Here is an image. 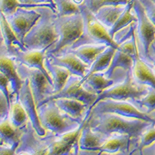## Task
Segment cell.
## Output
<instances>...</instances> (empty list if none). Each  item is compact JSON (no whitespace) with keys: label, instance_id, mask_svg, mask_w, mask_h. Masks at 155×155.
Listing matches in <instances>:
<instances>
[{"label":"cell","instance_id":"1","mask_svg":"<svg viewBox=\"0 0 155 155\" xmlns=\"http://www.w3.org/2000/svg\"><path fill=\"white\" fill-rule=\"evenodd\" d=\"M84 124L91 127L92 130L105 135L128 134L139 140L141 134L153 123L112 113H101L88 116Z\"/></svg>","mask_w":155,"mask_h":155},{"label":"cell","instance_id":"2","mask_svg":"<svg viewBox=\"0 0 155 155\" xmlns=\"http://www.w3.org/2000/svg\"><path fill=\"white\" fill-rule=\"evenodd\" d=\"M41 13V17L25 36L23 44L27 50H41L51 48L58 40L54 27L56 12L49 6L36 8Z\"/></svg>","mask_w":155,"mask_h":155},{"label":"cell","instance_id":"3","mask_svg":"<svg viewBox=\"0 0 155 155\" xmlns=\"http://www.w3.org/2000/svg\"><path fill=\"white\" fill-rule=\"evenodd\" d=\"M133 8L137 18L134 27L137 54L145 64L154 70L150 52L155 41V26L148 17L140 0L133 1Z\"/></svg>","mask_w":155,"mask_h":155},{"label":"cell","instance_id":"4","mask_svg":"<svg viewBox=\"0 0 155 155\" xmlns=\"http://www.w3.org/2000/svg\"><path fill=\"white\" fill-rule=\"evenodd\" d=\"M37 109L41 126L55 137L74 130L84 124L62 111L54 100L44 102Z\"/></svg>","mask_w":155,"mask_h":155},{"label":"cell","instance_id":"5","mask_svg":"<svg viewBox=\"0 0 155 155\" xmlns=\"http://www.w3.org/2000/svg\"><path fill=\"white\" fill-rule=\"evenodd\" d=\"M81 12L84 21L82 34L77 41L66 48H76L85 44H106L118 49L120 44L110 37L107 29L96 19L85 2L81 4Z\"/></svg>","mask_w":155,"mask_h":155},{"label":"cell","instance_id":"6","mask_svg":"<svg viewBox=\"0 0 155 155\" xmlns=\"http://www.w3.org/2000/svg\"><path fill=\"white\" fill-rule=\"evenodd\" d=\"M54 27L58 35V40L47 53L56 54L62 49L72 45L81 37L84 27L81 12L70 16H56Z\"/></svg>","mask_w":155,"mask_h":155},{"label":"cell","instance_id":"7","mask_svg":"<svg viewBox=\"0 0 155 155\" xmlns=\"http://www.w3.org/2000/svg\"><path fill=\"white\" fill-rule=\"evenodd\" d=\"M148 90H149V86L141 85L135 81L133 76L132 69L128 70L127 72V76L124 81L104 90L99 95H97L96 100L87 113L86 119L91 109L102 99H113L116 100L130 101L134 102L142 99L144 95H146L148 92Z\"/></svg>","mask_w":155,"mask_h":155},{"label":"cell","instance_id":"8","mask_svg":"<svg viewBox=\"0 0 155 155\" xmlns=\"http://www.w3.org/2000/svg\"><path fill=\"white\" fill-rule=\"evenodd\" d=\"M101 113H112L120 116L147 120L155 124V119L140 109L137 106L130 101L116 100L113 99H102L91 109L88 115ZM87 117V118H88ZM87 120V119H86Z\"/></svg>","mask_w":155,"mask_h":155},{"label":"cell","instance_id":"9","mask_svg":"<svg viewBox=\"0 0 155 155\" xmlns=\"http://www.w3.org/2000/svg\"><path fill=\"white\" fill-rule=\"evenodd\" d=\"M16 69L22 79H28L34 101L38 106L44 99L54 94V86L44 75V73L37 68L27 67L23 64L16 62Z\"/></svg>","mask_w":155,"mask_h":155},{"label":"cell","instance_id":"10","mask_svg":"<svg viewBox=\"0 0 155 155\" xmlns=\"http://www.w3.org/2000/svg\"><path fill=\"white\" fill-rule=\"evenodd\" d=\"M58 98H68V99L79 100L84 102L87 106H88V107H89L88 110H89L90 108L92 107L94 102L96 100L97 94L90 92L89 90H88L84 86V85L81 82V78L75 75V74H71L68 78L67 81L64 84L63 88L59 92L53 94L50 97L47 98L46 99H44L42 102H41L37 106V108L47 101L53 100V99H58Z\"/></svg>","mask_w":155,"mask_h":155},{"label":"cell","instance_id":"11","mask_svg":"<svg viewBox=\"0 0 155 155\" xmlns=\"http://www.w3.org/2000/svg\"><path fill=\"white\" fill-rule=\"evenodd\" d=\"M36 8L19 7L12 14L5 16L11 28L22 44L25 36L41 17V13Z\"/></svg>","mask_w":155,"mask_h":155},{"label":"cell","instance_id":"12","mask_svg":"<svg viewBox=\"0 0 155 155\" xmlns=\"http://www.w3.org/2000/svg\"><path fill=\"white\" fill-rule=\"evenodd\" d=\"M48 49L50 48H46L41 50H23L18 46H13L11 49L8 50V52L16 62L23 64L27 67L37 68L42 71L44 75L48 78L50 82L53 85L51 76L44 67V58Z\"/></svg>","mask_w":155,"mask_h":155},{"label":"cell","instance_id":"13","mask_svg":"<svg viewBox=\"0 0 155 155\" xmlns=\"http://www.w3.org/2000/svg\"><path fill=\"white\" fill-rule=\"evenodd\" d=\"M36 134L37 133L29 120L23 127L16 154H48V146L46 137L44 136L39 140L35 137Z\"/></svg>","mask_w":155,"mask_h":155},{"label":"cell","instance_id":"14","mask_svg":"<svg viewBox=\"0 0 155 155\" xmlns=\"http://www.w3.org/2000/svg\"><path fill=\"white\" fill-rule=\"evenodd\" d=\"M0 72L6 76L10 82L12 100L17 99L23 79L18 74L16 61L8 52L2 35L0 36Z\"/></svg>","mask_w":155,"mask_h":155},{"label":"cell","instance_id":"15","mask_svg":"<svg viewBox=\"0 0 155 155\" xmlns=\"http://www.w3.org/2000/svg\"><path fill=\"white\" fill-rule=\"evenodd\" d=\"M16 99H19L22 106L24 108L25 111L27 112L29 120L31 123L37 135L39 137H44L46 135V130L41 126V122L39 120L37 105H36L34 96L32 94L30 83L27 78L23 79L22 86L19 89L18 98Z\"/></svg>","mask_w":155,"mask_h":155},{"label":"cell","instance_id":"16","mask_svg":"<svg viewBox=\"0 0 155 155\" xmlns=\"http://www.w3.org/2000/svg\"><path fill=\"white\" fill-rule=\"evenodd\" d=\"M138 140L131 137L128 134H112L99 149V153L109 154H130L135 153Z\"/></svg>","mask_w":155,"mask_h":155},{"label":"cell","instance_id":"17","mask_svg":"<svg viewBox=\"0 0 155 155\" xmlns=\"http://www.w3.org/2000/svg\"><path fill=\"white\" fill-rule=\"evenodd\" d=\"M127 71L117 68L112 78H107L104 72H95L86 78L82 84L90 92L99 95L104 90L121 82L125 79Z\"/></svg>","mask_w":155,"mask_h":155},{"label":"cell","instance_id":"18","mask_svg":"<svg viewBox=\"0 0 155 155\" xmlns=\"http://www.w3.org/2000/svg\"><path fill=\"white\" fill-rule=\"evenodd\" d=\"M46 56L52 64L64 68L71 74L79 76L81 79L85 77L89 68L78 57L68 51H61L56 54L46 53Z\"/></svg>","mask_w":155,"mask_h":155},{"label":"cell","instance_id":"19","mask_svg":"<svg viewBox=\"0 0 155 155\" xmlns=\"http://www.w3.org/2000/svg\"><path fill=\"white\" fill-rule=\"evenodd\" d=\"M110 136L95 132L92 130L91 127L83 124L82 129L78 140V149L85 150H95L99 152V148L104 144L106 140Z\"/></svg>","mask_w":155,"mask_h":155},{"label":"cell","instance_id":"20","mask_svg":"<svg viewBox=\"0 0 155 155\" xmlns=\"http://www.w3.org/2000/svg\"><path fill=\"white\" fill-rule=\"evenodd\" d=\"M62 111L68 114L78 121L84 123L86 119L88 106L77 99L68 98H58L53 99Z\"/></svg>","mask_w":155,"mask_h":155},{"label":"cell","instance_id":"21","mask_svg":"<svg viewBox=\"0 0 155 155\" xmlns=\"http://www.w3.org/2000/svg\"><path fill=\"white\" fill-rule=\"evenodd\" d=\"M132 73L137 82L155 88V71L141 60L138 54L134 59Z\"/></svg>","mask_w":155,"mask_h":155},{"label":"cell","instance_id":"22","mask_svg":"<svg viewBox=\"0 0 155 155\" xmlns=\"http://www.w3.org/2000/svg\"><path fill=\"white\" fill-rule=\"evenodd\" d=\"M23 127L16 128L11 124L9 116L4 119L0 122V139L5 145L17 148L19 144Z\"/></svg>","mask_w":155,"mask_h":155},{"label":"cell","instance_id":"23","mask_svg":"<svg viewBox=\"0 0 155 155\" xmlns=\"http://www.w3.org/2000/svg\"><path fill=\"white\" fill-rule=\"evenodd\" d=\"M109 45L106 44H85L76 48H64L61 51L71 52L90 66L97 56L104 51Z\"/></svg>","mask_w":155,"mask_h":155},{"label":"cell","instance_id":"24","mask_svg":"<svg viewBox=\"0 0 155 155\" xmlns=\"http://www.w3.org/2000/svg\"><path fill=\"white\" fill-rule=\"evenodd\" d=\"M44 67L53 81L54 94L57 93L63 88L68 78L71 74L64 68L51 63L47 56H45L44 58Z\"/></svg>","mask_w":155,"mask_h":155},{"label":"cell","instance_id":"25","mask_svg":"<svg viewBox=\"0 0 155 155\" xmlns=\"http://www.w3.org/2000/svg\"><path fill=\"white\" fill-rule=\"evenodd\" d=\"M126 5H105L99 8L94 15L109 31L124 12Z\"/></svg>","mask_w":155,"mask_h":155},{"label":"cell","instance_id":"26","mask_svg":"<svg viewBox=\"0 0 155 155\" xmlns=\"http://www.w3.org/2000/svg\"><path fill=\"white\" fill-rule=\"evenodd\" d=\"M116 48L112 46H108L102 53L99 54L97 58H95L92 64L88 68V70L87 71L86 74L82 79L81 82L88 78V76L95 72H104L109 68V64L111 63L112 58L114 54Z\"/></svg>","mask_w":155,"mask_h":155},{"label":"cell","instance_id":"27","mask_svg":"<svg viewBox=\"0 0 155 155\" xmlns=\"http://www.w3.org/2000/svg\"><path fill=\"white\" fill-rule=\"evenodd\" d=\"M133 1L134 0H131L130 2L126 5V8L124 12H122L121 15L119 16L117 20L116 21V23H114V25L109 30V35L113 39L117 32L128 27L129 25H130L131 23L137 20V18L134 8H133Z\"/></svg>","mask_w":155,"mask_h":155},{"label":"cell","instance_id":"28","mask_svg":"<svg viewBox=\"0 0 155 155\" xmlns=\"http://www.w3.org/2000/svg\"><path fill=\"white\" fill-rule=\"evenodd\" d=\"M0 27H1V34L7 50L11 49L13 46H18L23 50L27 49L11 28L5 15L1 12H0Z\"/></svg>","mask_w":155,"mask_h":155},{"label":"cell","instance_id":"29","mask_svg":"<svg viewBox=\"0 0 155 155\" xmlns=\"http://www.w3.org/2000/svg\"><path fill=\"white\" fill-rule=\"evenodd\" d=\"M9 119L16 128H22L28 123L29 118L19 99H12L10 104Z\"/></svg>","mask_w":155,"mask_h":155},{"label":"cell","instance_id":"30","mask_svg":"<svg viewBox=\"0 0 155 155\" xmlns=\"http://www.w3.org/2000/svg\"><path fill=\"white\" fill-rule=\"evenodd\" d=\"M53 2L58 16H70L81 12V4L77 3L74 0H53Z\"/></svg>","mask_w":155,"mask_h":155},{"label":"cell","instance_id":"31","mask_svg":"<svg viewBox=\"0 0 155 155\" xmlns=\"http://www.w3.org/2000/svg\"><path fill=\"white\" fill-rule=\"evenodd\" d=\"M133 103L145 113L155 119V88L149 87L146 95Z\"/></svg>","mask_w":155,"mask_h":155},{"label":"cell","instance_id":"32","mask_svg":"<svg viewBox=\"0 0 155 155\" xmlns=\"http://www.w3.org/2000/svg\"><path fill=\"white\" fill-rule=\"evenodd\" d=\"M19 7L36 8L38 6L22 3L19 0H0V12H2L5 16L12 14Z\"/></svg>","mask_w":155,"mask_h":155},{"label":"cell","instance_id":"33","mask_svg":"<svg viewBox=\"0 0 155 155\" xmlns=\"http://www.w3.org/2000/svg\"><path fill=\"white\" fill-rule=\"evenodd\" d=\"M155 142V124H152L148 127L146 130L141 134L138 140L137 147L136 153L137 154H140V151L146 147L150 146Z\"/></svg>","mask_w":155,"mask_h":155},{"label":"cell","instance_id":"34","mask_svg":"<svg viewBox=\"0 0 155 155\" xmlns=\"http://www.w3.org/2000/svg\"><path fill=\"white\" fill-rule=\"evenodd\" d=\"M131 0H85L87 7L95 13L99 8L105 5H126Z\"/></svg>","mask_w":155,"mask_h":155},{"label":"cell","instance_id":"35","mask_svg":"<svg viewBox=\"0 0 155 155\" xmlns=\"http://www.w3.org/2000/svg\"><path fill=\"white\" fill-rule=\"evenodd\" d=\"M140 1L144 7L148 17L150 18L151 22L155 26V3L152 2L151 0H140ZM151 51H155V41L152 46Z\"/></svg>","mask_w":155,"mask_h":155},{"label":"cell","instance_id":"36","mask_svg":"<svg viewBox=\"0 0 155 155\" xmlns=\"http://www.w3.org/2000/svg\"><path fill=\"white\" fill-rule=\"evenodd\" d=\"M10 102L6 99L2 91H0V122L9 116Z\"/></svg>","mask_w":155,"mask_h":155},{"label":"cell","instance_id":"37","mask_svg":"<svg viewBox=\"0 0 155 155\" xmlns=\"http://www.w3.org/2000/svg\"><path fill=\"white\" fill-rule=\"evenodd\" d=\"M0 91H2L5 95L6 99H8L11 104L12 101V93H11L10 82H9L8 78L4 75L2 73L0 72Z\"/></svg>","mask_w":155,"mask_h":155},{"label":"cell","instance_id":"38","mask_svg":"<svg viewBox=\"0 0 155 155\" xmlns=\"http://www.w3.org/2000/svg\"><path fill=\"white\" fill-rule=\"evenodd\" d=\"M19 2L25 4H30L37 6H49L56 12V8L53 2V0H19Z\"/></svg>","mask_w":155,"mask_h":155},{"label":"cell","instance_id":"39","mask_svg":"<svg viewBox=\"0 0 155 155\" xmlns=\"http://www.w3.org/2000/svg\"><path fill=\"white\" fill-rule=\"evenodd\" d=\"M16 148L7 146V145H0V154H16Z\"/></svg>","mask_w":155,"mask_h":155},{"label":"cell","instance_id":"40","mask_svg":"<svg viewBox=\"0 0 155 155\" xmlns=\"http://www.w3.org/2000/svg\"><path fill=\"white\" fill-rule=\"evenodd\" d=\"M140 154L144 155H155V142L150 146L146 147L142 149L140 151Z\"/></svg>","mask_w":155,"mask_h":155},{"label":"cell","instance_id":"41","mask_svg":"<svg viewBox=\"0 0 155 155\" xmlns=\"http://www.w3.org/2000/svg\"><path fill=\"white\" fill-rule=\"evenodd\" d=\"M150 57H151L152 61H153V68H154V71H155V51H151V52H150Z\"/></svg>","mask_w":155,"mask_h":155},{"label":"cell","instance_id":"42","mask_svg":"<svg viewBox=\"0 0 155 155\" xmlns=\"http://www.w3.org/2000/svg\"><path fill=\"white\" fill-rule=\"evenodd\" d=\"M3 144H5V143H3V142H2V140L1 139H0V145H3Z\"/></svg>","mask_w":155,"mask_h":155},{"label":"cell","instance_id":"43","mask_svg":"<svg viewBox=\"0 0 155 155\" xmlns=\"http://www.w3.org/2000/svg\"><path fill=\"white\" fill-rule=\"evenodd\" d=\"M2 35V34H1V27H0V36Z\"/></svg>","mask_w":155,"mask_h":155},{"label":"cell","instance_id":"44","mask_svg":"<svg viewBox=\"0 0 155 155\" xmlns=\"http://www.w3.org/2000/svg\"><path fill=\"white\" fill-rule=\"evenodd\" d=\"M151 1H152V2H154V3H155V0H151Z\"/></svg>","mask_w":155,"mask_h":155}]
</instances>
